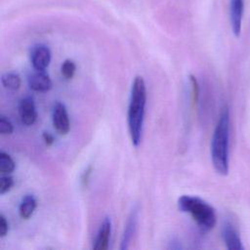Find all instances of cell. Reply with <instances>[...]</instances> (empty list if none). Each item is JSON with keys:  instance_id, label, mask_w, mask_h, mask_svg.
<instances>
[{"instance_id": "6da1fadb", "label": "cell", "mask_w": 250, "mask_h": 250, "mask_svg": "<svg viewBox=\"0 0 250 250\" xmlns=\"http://www.w3.org/2000/svg\"><path fill=\"white\" fill-rule=\"evenodd\" d=\"M146 104V83L142 76L137 75L132 83L128 106V129L132 144L136 147L139 146L142 141Z\"/></svg>"}, {"instance_id": "7a4b0ae2", "label": "cell", "mask_w": 250, "mask_h": 250, "mask_svg": "<svg viewBox=\"0 0 250 250\" xmlns=\"http://www.w3.org/2000/svg\"><path fill=\"white\" fill-rule=\"evenodd\" d=\"M229 113L228 108L221 112L211 140V159L216 172L220 175L229 173Z\"/></svg>"}, {"instance_id": "3957f363", "label": "cell", "mask_w": 250, "mask_h": 250, "mask_svg": "<svg viewBox=\"0 0 250 250\" xmlns=\"http://www.w3.org/2000/svg\"><path fill=\"white\" fill-rule=\"evenodd\" d=\"M178 208L184 213H188L203 231L211 230L217 223L215 209L197 196L182 195L178 199Z\"/></svg>"}, {"instance_id": "277c9868", "label": "cell", "mask_w": 250, "mask_h": 250, "mask_svg": "<svg viewBox=\"0 0 250 250\" xmlns=\"http://www.w3.org/2000/svg\"><path fill=\"white\" fill-rule=\"evenodd\" d=\"M52 121L54 128L61 135H66L69 132L70 123L68 113L65 105L62 103L57 102L54 104L52 112Z\"/></svg>"}, {"instance_id": "5b68a950", "label": "cell", "mask_w": 250, "mask_h": 250, "mask_svg": "<svg viewBox=\"0 0 250 250\" xmlns=\"http://www.w3.org/2000/svg\"><path fill=\"white\" fill-rule=\"evenodd\" d=\"M51 62V51L50 49L39 44L32 48L31 50V63L35 70L45 71Z\"/></svg>"}, {"instance_id": "8992f818", "label": "cell", "mask_w": 250, "mask_h": 250, "mask_svg": "<svg viewBox=\"0 0 250 250\" xmlns=\"http://www.w3.org/2000/svg\"><path fill=\"white\" fill-rule=\"evenodd\" d=\"M19 113L21 121L24 126H31L35 123L37 119V111L31 97H24L20 101Z\"/></svg>"}, {"instance_id": "52a82bcc", "label": "cell", "mask_w": 250, "mask_h": 250, "mask_svg": "<svg viewBox=\"0 0 250 250\" xmlns=\"http://www.w3.org/2000/svg\"><path fill=\"white\" fill-rule=\"evenodd\" d=\"M243 10H244V0H230L229 18H230L231 29L235 36H238L241 31Z\"/></svg>"}, {"instance_id": "ba28073f", "label": "cell", "mask_w": 250, "mask_h": 250, "mask_svg": "<svg viewBox=\"0 0 250 250\" xmlns=\"http://www.w3.org/2000/svg\"><path fill=\"white\" fill-rule=\"evenodd\" d=\"M138 215H139L138 209L134 208L128 217V220L126 222L124 231H123V234L121 237V243H120L121 250H126L129 248L131 240L136 232L137 223H138Z\"/></svg>"}, {"instance_id": "9c48e42d", "label": "cell", "mask_w": 250, "mask_h": 250, "mask_svg": "<svg viewBox=\"0 0 250 250\" xmlns=\"http://www.w3.org/2000/svg\"><path fill=\"white\" fill-rule=\"evenodd\" d=\"M222 236L224 242L228 249L229 250H242L244 249L242 245L241 238L230 223H226L222 229Z\"/></svg>"}, {"instance_id": "30bf717a", "label": "cell", "mask_w": 250, "mask_h": 250, "mask_svg": "<svg viewBox=\"0 0 250 250\" xmlns=\"http://www.w3.org/2000/svg\"><path fill=\"white\" fill-rule=\"evenodd\" d=\"M28 86L35 92H47L52 86V80L45 71L36 70L28 77Z\"/></svg>"}, {"instance_id": "8fae6325", "label": "cell", "mask_w": 250, "mask_h": 250, "mask_svg": "<svg viewBox=\"0 0 250 250\" xmlns=\"http://www.w3.org/2000/svg\"><path fill=\"white\" fill-rule=\"evenodd\" d=\"M110 233H111V221L108 217L104 218L93 248L95 250H106L109 245V239H110Z\"/></svg>"}, {"instance_id": "7c38bea8", "label": "cell", "mask_w": 250, "mask_h": 250, "mask_svg": "<svg viewBox=\"0 0 250 250\" xmlns=\"http://www.w3.org/2000/svg\"><path fill=\"white\" fill-rule=\"evenodd\" d=\"M37 206V201L32 194H26L21 201L19 206V214L21 219L27 220L34 213Z\"/></svg>"}, {"instance_id": "4fadbf2b", "label": "cell", "mask_w": 250, "mask_h": 250, "mask_svg": "<svg viewBox=\"0 0 250 250\" xmlns=\"http://www.w3.org/2000/svg\"><path fill=\"white\" fill-rule=\"evenodd\" d=\"M2 85L12 91H16L21 87V77L18 73L15 72H8L2 75L1 77Z\"/></svg>"}, {"instance_id": "5bb4252c", "label": "cell", "mask_w": 250, "mask_h": 250, "mask_svg": "<svg viewBox=\"0 0 250 250\" xmlns=\"http://www.w3.org/2000/svg\"><path fill=\"white\" fill-rule=\"evenodd\" d=\"M16 168L15 161L5 151H0V172L2 174H10Z\"/></svg>"}, {"instance_id": "9a60e30c", "label": "cell", "mask_w": 250, "mask_h": 250, "mask_svg": "<svg viewBox=\"0 0 250 250\" xmlns=\"http://www.w3.org/2000/svg\"><path fill=\"white\" fill-rule=\"evenodd\" d=\"M75 70H76V64L73 61L67 59L62 63L61 72L65 79H71L75 74Z\"/></svg>"}, {"instance_id": "2e32d148", "label": "cell", "mask_w": 250, "mask_h": 250, "mask_svg": "<svg viewBox=\"0 0 250 250\" xmlns=\"http://www.w3.org/2000/svg\"><path fill=\"white\" fill-rule=\"evenodd\" d=\"M14 131V126L11 121L4 115H0V134L11 135Z\"/></svg>"}, {"instance_id": "e0dca14e", "label": "cell", "mask_w": 250, "mask_h": 250, "mask_svg": "<svg viewBox=\"0 0 250 250\" xmlns=\"http://www.w3.org/2000/svg\"><path fill=\"white\" fill-rule=\"evenodd\" d=\"M14 186V179L11 176H2L0 178V194L8 192Z\"/></svg>"}, {"instance_id": "ac0fdd59", "label": "cell", "mask_w": 250, "mask_h": 250, "mask_svg": "<svg viewBox=\"0 0 250 250\" xmlns=\"http://www.w3.org/2000/svg\"><path fill=\"white\" fill-rule=\"evenodd\" d=\"M189 82L191 84V101L193 104H196L199 96V85L195 76L192 74L189 75Z\"/></svg>"}, {"instance_id": "d6986e66", "label": "cell", "mask_w": 250, "mask_h": 250, "mask_svg": "<svg viewBox=\"0 0 250 250\" xmlns=\"http://www.w3.org/2000/svg\"><path fill=\"white\" fill-rule=\"evenodd\" d=\"M9 231V223L6 217L1 214L0 215V237H4L7 235Z\"/></svg>"}, {"instance_id": "ffe728a7", "label": "cell", "mask_w": 250, "mask_h": 250, "mask_svg": "<svg viewBox=\"0 0 250 250\" xmlns=\"http://www.w3.org/2000/svg\"><path fill=\"white\" fill-rule=\"evenodd\" d=\"M42 138H43V141H44V143L47 146H51L55 142V139H54L53 135L49 132H43Z\"/></svg>"}, {"instance_id": "44dd1931", "label": "cell", "mask_w": 250, "mask_h": 250, "mask_svg": "<svg viewBox=\"0 0 250 250\" xmlns=\"http://www.w3.org/2000/svg\"><path fill=\"white\" fill-rule=\"evenodd\" d=\"M93 171V168L91 166H89L85 171L84 173L82 174V177H81V182H82V186L83 187H86L87 186V183L89 181V178H90V175Z\"/></svg>"}]
</instances>
